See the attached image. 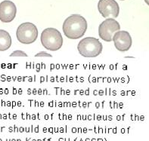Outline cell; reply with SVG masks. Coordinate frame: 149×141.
Segmentation results:
<instances>
[{
    "label": "cell",
    "mask_w": 149,
    "mask_h": 141,
    "mask_svg": "<svg viewBox=\"0 0 149 141\" xmlns=\"http://www.w3.org/2000/svg\"><path fill=\"white\" fill-rule=\"evenodd\" d=\"M41 43L49 51H58L63 45V37L61 32L55 28H46L42 32Z\"/></svg>",
    "instance_id": "7a4b0ae2"
},
{
    "label": "cell",
    "mask_w": 149,
    "mask_h": 141,
    "mask_svg": "<svg viewBox=\"0 0 149 141\" xmlns=\"http://www.w3.org/2000/svg\"><path fill=\"white\" fill-rule=\"evenodd\" d=\"M120 1H124V0H120Z\"/></svg>",
    "instance_id": "4fadbf2b"
},
{
    "label": "cell",
    "mask_w": 149,
    "mask_h": 141,
    "mask_svg": "<svg viewBox=\"0 0 149 141\" xmlns=\"http://www.w3.org/2000/svg\"><path fill=\"white\" fill-rule=\"evenodd\" d=\"M98 9L104 18H116L120 13L119 5L115 0H99Z\"/></svg>",
    "instance_id": "8992f818"
},
{
    "label": "cell",
    "mask_w": 149,
    "mask_h": 141,
    "mask_svg": "<svg viewBox=\"0 0 149 141\" xmlns=\"http://www.w3.org/2000/svg\"><path fill=\"white\" fill-rule=\"evenodd\" d=\"M16 36L21 43L25 45L33 43L38 37L37 27L32 23H23L17 27Z\"/></svg>",
    "instance_id": "277c9868"
},
{
    "label": "cell",
    "mask_w": 149,
    "mask_h": 141,
    "mask_svg": "<svg viewBox=\"0 0 149 141\" xmlns=\"http://www.w3.org/2000/svg\"><path fill=\"white\" fill-rule=\"evenodd\" d=\"M112 41H113L116 48L122 52L129 51L132 45L130 34L124 30H118L113 34Z\"/></svg>",
    "instance_id": "52a82bcc"
},
{
    "label": "cell",
    "mask_w": 149,
    "mask_h": 141,
    "mask_svg": "<svg viewBox=\"0 0 149 141\" xmlns=\"http://www.w3.org/2000/svg\"><path fill=\"white\" fill-rule=\"evenodd\" d=\"M28 55L22 51H15L10 55V57H27Z\"/></svg>",
    "instance_id": "30bf717a"
},
{
    "label": "cell",
    "mask_w": 149,
    "mask_h": 141,
    "mask_svg": "<svg viewBox=\"0 0 149 141\" xmlns=\"http://www.w3.org/2000/svg\"><path fill=\"white\" fill-rule=\"evenodd\" d=\"M62 28L67 38L78 39L83 37L86 32V20L81 15H72L64 21Z\"/></svg>",
    "instance_id": "6da1fadb"
},
{
    "label": "cell",
    "mask_w": 149,
    "mask_h": 141,
    "mask_svg": "<svg viewBox=\"0 0 149 141\" xmlns=\"http://www.w3.org/2000/svg\"><path fill=\"white\" fill-rule=\"evenodd\" d=\"M11 38L10 34L4 30H0V51H7L11 46Z\"/></svg>",
    "instance_id": "9c48e42d"
},
{
    "label": "cell",
    "mask_w": 149,
    "mask_h": 141,
    "mask_svg": "<svg viewBox=\"0 0 149 141\" xmlns=\"http://www.w3.org/2000/svg\"><path fill=\"white\" fill-rule=\"evenodd\" d=\"M77 49L79 55L84 57H96L102 52L103 45L96 38L86 37L79 41Z\"/></svg>",
    "instance_id": "3957f363"
},
{
    "label": "cell",
    "mask_w": 149,
    "mask_h": 141,
    "mask_svg": "<svg viewBox=\"0 0 149 141\" xmlns=\"http://www.w3.org/2000/svg\"><path fill=\"white\" fill-rule=\"evenodd\" d=\"M120 30V26L114 18H107L99 25L98 35L102 40L110 42L112 41L113 34Z\"/></svg>",
    "instance_id": "5b68a950"
},
{
    "label": "cell",
    "mask_w": 149,
    "mask_h": 141,
    "mask_svg": "<svg viewBox=\"0 0 149 141\" xmlns=\"http://www.w3.org/2000/svg\"><path fill=\"white\" fill-rule=\"evenodd\" d=\"M35 57H52V55L49 54L45 51H42V52L38 53L36 55H35Z\"/></svg>",
    "instance_id": "8fae6325"
},
{
    "label": "cell",
    "mask_w": 149,
    "mask_h": 141,
    "mask_svg": "<svg viewBox=\"0 0 149 141\" xmlns=\"http://www.w3.org/2000/svg\"><path fill=\"white\" fill-rule=\"evenodd\" d=\"M17 14V8L14 2L5 0L0 3V21L3 23H10L15 19Z\"/></svg>",
    "instance_id": "ba28073f"
},
{
    "label": "cell",
    "mask_w": 149,
    "mask_h": 141,
    "mask_svg": "<svg viewBox=\"0 0 149 141\" xmlns=\"http://www.w3.org/2000/svg\"><path fill=\"white\" fill-rule=\"evenodd\" d=\"M145 1H146V3L148 4V0H145Z\"/></svg>",
    "instance_id": "7c38bea8"
}]
</instances>
